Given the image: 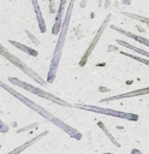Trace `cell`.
I'll return each instance as SVG.
<instances>
[{
    "label": "cell",
    "instance_id": "obj_21",
    "mask_svg": "<svg viewBox=\"0 0 149 154\" xmlns=\"http://www.w3.org/2000/svg\"><path fill=\"white\" fill-rule=\"evenodd\" d=\"M82 7H84L85 6V0H82V5H81Z\"/></svg>",
    "mask_w": 149,
    "mask_h": 154
},
{
    "label": "cell",
    "instance_id": "obj_14",
    "mask_svg": "<svg viewBox=\"0 0 149 154\" xmlns=\"http://www.w3.org/2000/svg\"><path fill=\"white\" fill-rule=\"evenodd\" d=\"M97 125H99V126H100V128H101V129L103 130V132H105V134H106V136H107V137H108V138L111 140V142H112V143H113V144H114L115 147H118V148H119V147H120L119 142H117V141H115V138H114V137H113V136L111 135V132H109V131L107 130V128H106V126L103 125V123H102V122H99V123H97Z\"/></svg>",
    "mask_w": 149,
    "mask_h": 154
},
{
    "label": "cell",
    "instance_id": "obj_18",
    "mask_svg": "<svg viewBox=\"0 0 149 154\" xmlns=\"http://www.w3.org/2000/svg\"><path fill=\"white\" fill-rule=\"evenodd\" d=\"M0 131H7V126L2 122H0Z\"/></svg>",
    "mask_w": 149,
    "mask_h": 154
},
{
    "label": "cell",
    "instance_id": "obj_13",
    "mask_svg": "<svg viewBox=\"0 0 149 154\" xmlns=\"http://www.w3.org/2000/svg\"><path fill=\"white\" fill-rule=\"evenodd\" d=\"M124 16L133 19V20H138V22H142L147 25H149V17H145V16H141V14H135V13H131V12H123Z\"/></svg>",
    "mask_w": 149,
    "mask_h": 154
},
{
    "label": "cell",
    "instance_id": "obj_11",
    "mask_svg": "<svg viewBox=\"0 0 149 154\" xmlns=\"http://www.w3.org/2000/svg\"><path fill=\"white\" fill-rule=\"evenodd\" d=\"M32 1V6H34V11L36 13V18H37V22H38V26H40V30L41 32H46V24H44V20H43V16L40 11V6H38V2L37 0H31Z\"/></svg>",
    "mask_w": 149,
    "mask_h": 154
},
{
    "label": "cell",
    "instance_id": "obj_15",
    "mask_svg": "<svg viewBox=\"0 0 149 154\" xmlns=\"http://www.w3.org/2000/svg\"><path fill=\"white\" fill-rule=\"evenodd\" d=\"M120 54H123V55H125V57H129V58H131V59H133V60H137V61H139V63H143L144 65H149V60L145 59V58H142V57H138V55H133V54L126 53V52H124V51H120Z\"/></svg>",
    "mask_w": 149,
    "mask_h": 154
},
{
    "label": "cell",
    "instance_id": "obj_17",
    "mask_svg": "<svg viewBox=\"0 0 149 154\" xmlns=\"http://www.w3.org/2000/svg\"><path fill=\"white\" fill-rule=\"evenodd\" d=\"M26 34H28V35H29V37H30V38H31V41H34V42H35V43H36V45H38V43H40V42H38V41H36V40H35V38H36V37H35V36H34V35H31V34H30V32H29V31H26Z\"/></svg>",
    "mask_w": 149,
    "mask_h": 154
},
{
    "label": "cell",
    "instance_id": "obj_12",
    "mask_svg": "<svg viewBox=\"0 0 149 154\" xmlns=\"http://www.w3.org/2000/svg\"><path fill=\"white\" fill-rule=\"evenodd\" d=\"M8 42H10L11 45H13L14 47H17L18 49L25 52V53L29 54V55H32V57H37V55H38L37 51H35V49H32V48H29L28 46H24V45H22V43H19V42H16V41H13V40H8Z\"/></svg>",
    "mask_w": 149,
    "mask_h": 154
},
{
    "label": "cell",
    "instance_id": "obj_2",
    "mask_svg": "<svg viewBox=\"0 0 149 154\" xmlns=\"http://www.w3.org/2000/svg\"><path fill=\"white\" fill-rule=\"evenodd\" d=\"M0 55H2L6 60H8L10 63H12L16 67H18L20 71H23L24 73H26L29 77H31V78H32L34 81H36L38 84H41V85H46V82H44V81H43V79H42V78H41V77H40L32 69H30L26 64H24L22 60H19L16 55H13L11 52H8L7 48L4 47L2 45H0Z\"/></svg>",
    "mask_w": 149,
    "mask_h": 154
},
{
    "label": "cell",
    "instance_id": "obj_1",
    "mask_svg": "<svg viewBox=\"0 0 149 154\" xmlns=\"http://www.w3.org/2000/svg\"><path fill=\"white\" fill-rule=\"evenodd\" d=\"M73 5H74V0H71L70 4H68V6H67L66 14H65V18H64L62 24H61V28H60L59 38H58V42H56V46H55V49H54V54H53V58H52L50 67H49V71H48V77H47V82L48 83H52L55 79V73H56V69H58V65H59V61H60V58H61L64 42L66 40L65 37H66V34H67V28H68V24H70V19H71Z\"/></svg>",
    "mask_w": 149,
    "mask_h": 154
},
{
    "label": "cell",
    "instance_id": "obj_7",
    "mask_svg": "<svg viewBox=\"0 0 149 154\" xmlns=\"http://www.w3.org/2000/svg\"><path fill=\"white\" fill-rule=\"evenodd\" d=\"M147 94H149V87L136 89V90H132V91H127V93L109 96V97H105V99H101L100 101L101 102H109V101H113V100H120V99H127V97H135V96H143V95H147Z\"/></svg>",
    "mask_w": 149,
    "mask_h": 154
},
{
    "label": "cell",
    "instance_id": "obj_22",
    "mask_svg": "<svg viewBox=\"0 0 149 154\" xmlns=\"http://www.w3.org/2000/svg\"><path fill=\"white\" fill-rule=\"evenodd\" d=\"M101 2H102V0H99V5H101Z\"/></svg>",
    "mask_w": 149,
    "mask_h": 154
},
{
    "label": "cell",
    "instance_id": "obj_9",
    "mask_svg": "<svg viewBox=\"0 0 149 154\" xmlns=\"http://www.w3.org/2000/svg\"><path fill=\"white\" fill-rule=\"evenodd\" d=\"M66 1L67 0H60V2H59V8H58V12H56L55 23H54V26H53V30H52V34H54V35L60 32V28H61V24H62V12H64V7H65Z\"/></svg>",
    "mask_w": 149,
    "mask_h": 154
},
{
    "label": "cell",
    "instance_id": "obj_8",
    "mask_svg": "<svg viewBox=\"0 0 149 154\" xmlns=\"http://www.w3.org/2000/svg\"><path fill=\"white\" fill-rule=\"evenodd\" d=\"M112 29L115 30V31H118V32H120V34H123V35H125V36H127V37H130V38H133L135 41H137V42H139V43H142L143 46H145V47L149 48V38H145V37L139 36V35H137V34L126 31V30H124V29H121V28H119V26H117V25H112Z\"/></svg>",
    "mask_w": 149,
    "mask_h": 154
},
{
    "label": "cell",
    "instance_id": "obj_4",
    "mask_svg": "<svg viewBox=\"0 0 149 154\" xmlns=\"http://www.w3.org/2000/svg\"><path fill=\"white\" fill-rule=\"evenodd\" d=\"M8 81H10L11 83H13V84H16V85H18V87H20V88H23V89L30 91V93H34V94L41 96V97H44V99L50 100V101H53V102H56V103H59V105H64V106L70 107V105H68L67 102H65V101L58 99L56 96H54V95H52V94H49V93H47V91L40 89L38 87H34V85H31V84H29V83H26V82H23V81L18 79V78H14V77H8Z\"/></svg>",
    "mask_w": 149,
    "mask_h": 154
},
{
    "label": "cell",
    "instance_id": "obj_5",
    "mask_svg": "<svg viewBox=\"0 0 149 154\" xmlns=\"http://www.w3.org/2000/svg\"><path fill=\"white\" fill-rule=\"evenodd\" d=\"M0 87H1V88H4L5 90H7V91H8L10 94H12V95H13L14 97H17L18 100H20V101H23V102H24V103H25L26 106H29L30 108H32V109H35V111H37L38 113H41V114H42L43 117H46L47 119H50V120H53V118H54V117H53V116H52L50 113H48V112H47L46 109H43V108H42V107H40L38 105H36L35 102H32V101H30L29 99H26L25 96H23L22 94H19L18 91H16L14 89H12L11 87H8L7 84H5V83H4V82H1V81H0Z\"/></svg>",
    "mask_w": 149,
    "mask_h": 154
},
{
    "label": "cell",
    "instance_id": "obj_16",
    "mask_svg": "<svg viewBox=\"0 0 149 154\" xmlns=\"http://www.w3.org/2000/svg\"><path fill=\"white\" fill-rule=\"evenodd\" d=\"M49 13H55V0H49Z\"/></svg>",
    "mask_w": 149,
    "mask_h": 154
},
{
    "label": "cell",
    "instance_id": "obj_6",
    "mask_svg": "<svg viewBox=\"0 0 149 154\" xmlns=\"http://www.w3.org/2000/svg\"><path fill=\"white\" fill-rule=\"evenodd\" d=\"M111 17H112V14L109 13L107 17H106V19L102 22V24H101V26L99 28V30L96 31V34H95V36H94V38L91 40V42H90V45L88 46V48H87V51H85V53H84V55H83V58L81 59V61H79V66H84L85 64H87V61H88V59H89V57L91 55V53H93V51L95 49V47H96V45H97V42L100 41V38H101V36H102V34H103V31H105V29L107 28V24H108V22H109V19H111Z\"/></svg>",
    "mask_w": 149,
    "mask_h": 154
},
{
    "label": "cell",
    "instance_id": "obj_20",
    "mask_svg": "<svg viewBox=\"0 0 149 154\" xmlns=\"http://www.w3.org/2000/svg\"><path fill=\"white\" fill-rule=\"evenodd\" d=\"M131 1H132V0H123V4H124V5H130Z\"/></svg>",
    "mask_w": 149,
    "mask_h": 154
},
{
    "label": "cell",
    "instance_id": "obj_19",
    "mask_svg": "<svg viewBox=\"0 0 149 154\" xmlns=\"http://www.w3.org/2000/svg\"><path fill=\"white\" fill-rule=\"evenodd\" d=\"M131 154H143L141 150H138V149H132L131 150Z\"/></svg>",
    "mask_w": 149,
    "mask_h": 154
},
{
    "label": "cell",
    "instance_id": "obj_3",
    "mask_svg": "<svg viewBox=\"0 0 149 154\" xmlns=\"http://www.w3.org/2000/svg\"><path fill=\"white\" fill-rule=\"evenodd\" d=\"M76 107L85 109V111L95 112V113H101V114H106V116H111V117L121 118V119L130 120V122H137L139 118L138 114H136V113L123 112V111H117V109H111V108H105V107H99V106H93V105H76Z\"/></svg>",
    "mask_w": 149,
    "mask_h": 154
},
{
    "label": "cell",
    "instance_id": "obj_10",
    "mask_svg": "<svg viewBox=\"0 0 149 154\" xmlns=\"http://www.w3.org/2000/svg\"><path fill=\"white\" fill-rule=\"evenodd\" d=\"M117 43L120 45V46H123V47H125V48H129V49H131V51H133V52H136V53H138V54H141L142 57L149 58V52H147V51L143 49V48L136 47V46H133V45H131V43H129V42H126V41L119 40V38L117 40Z\"/></svg>",
    "mask_w": 149,
    "mask_h": 154
}]
</instances>
